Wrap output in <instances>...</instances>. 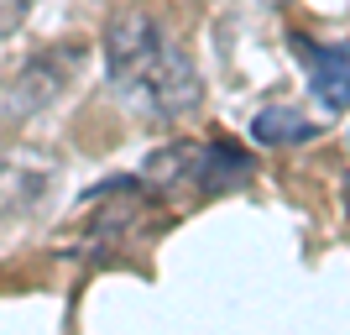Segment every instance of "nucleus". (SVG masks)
Segmentation results:
<instances>
[{
	"instance_id": "nucleus-1",
	"label": "nucleus",
	"mask_w": 350,
	"mask_h": 335,
	"mask_svg": "<svg viewBox=\"0 0 350 335\" xmlns=\"http://www.w3.org/2000/svg\"><path fill=\"white\" fill-rule=\"evenodd\" d=\"M105 79L142 121H178L204 105L199 63L146 11H126L105 27Z\"/></svg>"
},
{
	"instance_id": "nucleus-2",
	"label": "nucleus",
	"mask_w": 350,
	"mask_h": 335,
	"mask_svg": "<svg viewBox=\"0 0 350 335\" xmlns=\"http://www.w3.org/2000/svg\"><path fill=\"white\" fill-rule=\"evenodd\" d=\"M251 152L235 142H173L146 158V178L157 189L173 194H193V199H209V194H225L235 184L251 178Z\"/></svg>"
},
{
	"instance_id": "nucleus-3",
	"label": "nucleus",
	"mask_w": 350,
	"mask_h": 335,
	"mask_svg": "<svg viewBox=\"0 0 350 335\" xmlns=\"http://www.w3.org/2000/svg\"><path fill=\"white\" fill-rule=\"evenodd\" d=\"M79 69H84V42H63L27 58L0 84V121H31L37 110H47L79 79Z\"/></svg>"
},
{
	"instance_id": "nucleus-4",
	"label": "nucleus",
	"mask_w": 350,
	"mask_h": 335,
	"mask_svg": "<svg viewBox=\"0 0 350 335\" xmlns=\"http://www.w3.org/2000/svg\"><path fill=\"white\" fill-rule=\"evenodd\" d=\"M293 53L308 73V89L324 110H350V47L340 42H308L304 32H293Z\"/></svg>"
},
{
	"instance_id": "nucleus-5",
	"label": "nucleus",
	"mask_w": 350,
	"mask_h": 335,
	"mask_svg": "<svg viewBox=\"0 0 350 335\" xmlns=\"http://www.w3.org/2000/svg\"><path fill=\"white\" fill-rule=\"evenodd\" d=\"M53 194V158L47 152H0V215H31Z\"/></svg>"
},
{
	"instance_id": "nucleus-6",
	"label": "nucleus",
	"mask_w": 350,
	"mask_h": 335,
	"mask_svg": "<svg viewBox=\"0 0 350 335\" xmlns=\"http://www.w3.org/2000/svg\"><path fill=\"white\" fill-rule=\"evenodd\" d=\"M251 136L262 147H298L308 136H319V121H308L304 110H293V105H262L256 116H251Z\"/></svg>"
}]
</instances>
